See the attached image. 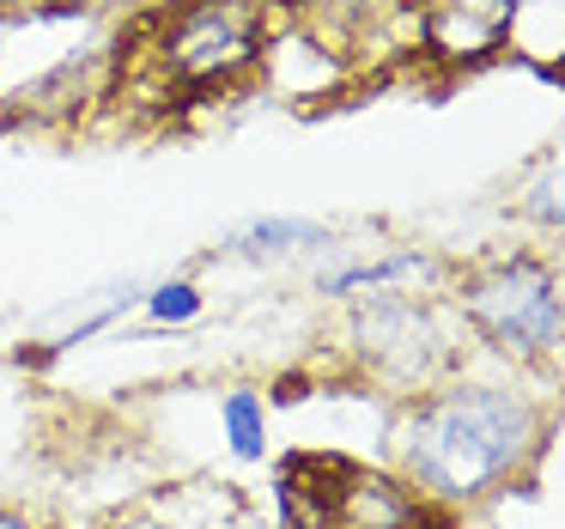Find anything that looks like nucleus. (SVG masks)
Listing matches in <instances>:
<instances>
[{
    "label": "nucleus",
    "mask_w": 565,
    "mask_h": 529,
    "mask_svg": "<svg viewBox=\"0 0 565 529\" xmlns=\"http://www.w3.org/2000/svg\"><path fill=\"white\" fill-rule=\"evenodd\" d=\"M0 529H31L25 517H13V511H0Z\"/></svg>",
    "instance_id": "9d476101"
},
{
    "label": "nucleus",
    "mask_w": 565,
    "mask_h": 529,
    "mask_svg": "<svg viewBox=\"0 0 565 529\" xmlns=\"http://www.w3.org/2000/svg\"><path fill=\"white\" fill-rule=\"evenodd\" d=\"M322 7H365V0H322Z\"/></svg>",
    "instance_id": "9b49d317"
},
{
    "label": "nucleus",
    "mask_w": 565,
    "mask_h": 529,
    "mask_svg": "<svg viewBox=\"0 0 565 529\" xmlns=\"http://www.w3.org/2000/svg\"><path fill=\"white\" fill-rule=\"evenodd\" d=\"M268 38V7L262 0H183L164 13L159 31V67L177 86H213V80L244 74Z\"/></svg>",
    "instance_id": "f03ea898"
},
{
    "label": "nucleus",
    "mask_w": 565,
    "mask_h": 529,
    "mask_svg": "<svg viewBox=\"0 0 565 529\" xmlns=\"http://www.w3.org/2000/svg\"><path fill=\"white\" fill-rule=\"evenodd\" d=\"M292 244H322V225H310V220H256V225H244V232L232 237V250H249V256H262V250H292Z\"/></svg>",
    "instance_id": "423d86ee"
},
{
    "label": "nucleus",
    "mask_w": 565,
    "mask_h": 529,
    "mask_svg": "<svg viewBox=\"0 0 565 529\" xmlns=\"http://www.w3.org/2000/svg\"><path fill=\"white\" fill-rule=\"evenodd\" d=\"M225 426H232L237 456H262V438H268V426H262V402H256L249 390H232V395H225Z\"/></svg>",
    "instance_id": "0eeeda50"
},
{
    "label": "nucleus",
    "mask_w": 565,
    "mask_h": 529,
    "mask_svg": "<svg viewBox=\"0 0 565 529\" xmlns=\"http://www.w3.org/2000/svg\"><path fill=\"white\" fill-rule=\"evenodd\" d=\"M414 25L438 62H487L516 31V0H419Z\"/></svg>",
    "instance_id": "20e7f679"
},
{
    "label": "nucleus",
    "mask_w": 565,
    "mask_h": 529,
    "mask_svg": "<svg viewBox=\"0 0 565 529\" xmlns=\"http://www.w3.org/2000/svg\"><path fill=\"white\" fill-rule=\"evenodd\" d=\"M195 310H201V293H195V286H183V281L152 293V317H159V322H183V317H195Z\"/></svg>",
    "instance_id": "1a4fd4ad"
},
{
    "label": "nucleus",
    "mask_w": 565,
    "mask_h": 529,
    "mask_svg": "<svg viewBox=\"0 0 565 529\" xmlns=\"http://www.w3.org/2000/svg\"><path fill=\"white\" fill-rule=\"evenodd\" d=\"M462 310L499 353L547 359L559 353V281L547 262H492L462 293Z\"/></svg>",
    "instance_id": "7ed1b4c3"
},
{
    "label": "nucleus",
    "mask_w": 565,
    "mask_h": 529,
    "mask_svg": "<svg viewBox=\"0 0 565 529\" xmlns=\"http://www.w3.org/2000/svg\"><path fill=\"white\" fill-rule=\"evenodd\" d=\"M426 262L419 256H390V262H371V268H347V274H334V293H371V286H395V281H407V274H419Z\"/></svg>",
    "instance_id": "6e6552de"
},
{
    "label": "nucleus",
    "mask_w": 565,
    "mask_h": 529,
    "mask_svg": "<svg viewBox=\"0 0 565 529\" xmlns=\"http://www.w3.org/2000/svg\"><path fill=\"white\" fill-rule=\"evenodd\" d=\"M535 444V408L487 383L444 390L407 420V475L438 499H480L492 480H504L523 451Z\"/></svg>",
    "instance_id": "f257e3e1"
},
{
    "label": "nucleus",
    "mask_w": 565,
    "mask_h": 529,
    "mask_svg": "<svg viewBox=\"0 0 565 529\" xmlns=\"http://www.w3.org/2000/svg\"><path fill=\"white\" fill-rule=\"evenodd\" d=\"M341 487H329L322 505V529H407L414 523V499L390 487L383 475H359V468H334Z\"/></svg>",
    "instance_id": "39448f33"
}]
</instances>
